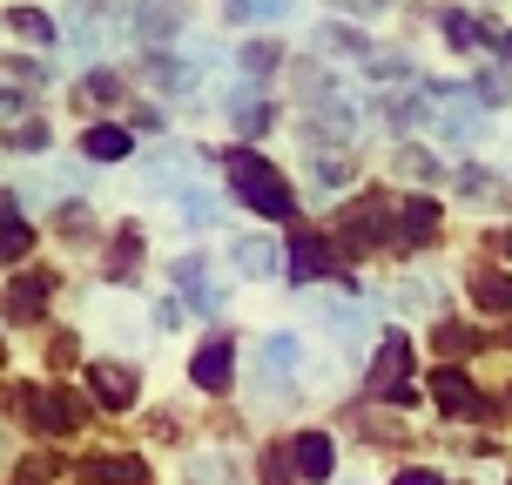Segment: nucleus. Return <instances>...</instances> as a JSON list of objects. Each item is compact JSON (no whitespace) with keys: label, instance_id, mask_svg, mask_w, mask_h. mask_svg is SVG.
<instances>
[{"label":"nucleus","instance_id":"obj_1","mask_svg":"<svg viewBox=\"0 0 512 485\" xmlns=\"http://www.w3.org/2000/svg\"><path fill=\"white\" fill-rule=\"evenodd\" d=\"M230 189L256 209V216H270V223H290V216H297V196H290V182H283L277 169L263 162V155H250V149H236V155H230Z\"/></svg>","mask_w":512,"mask_h":485},{"label":"nucleus","instance_id":"obj_2","mask_svg":"<svg viewBox=\"0 0 512 485\" xmlns=\"http://www.w3.org/2000/svg\"><path fill=\"white\" fill-rule=\"evenodd\" d=\"M21 411H27V425H34L41 438H68V432H81V418H88L68 384H27Z\"/></svg>","mask_w":512,"mask_h":485},{"label":"nucleus","instance_id":"obj_3","mask_svg":"<svg viewBox=\"0 0 512 485\" xmlns=\"http://www.w3.org/2000/svg\"><path fill=\"white\" fill-rule=\"evenodd\" d=\"M371 391H378L384 405H411V337L391 331L378 344V358H371Z\"/></svg>","mask_w":512,"mask_h":485},{"label":"nucleus","instance_id":"obj_4","mask_svg":"<svg viewBox=\"0 0 512 485\" xmlns=\"http://www.w3.org/2000/svg\"><path fill=\"white\" fill-rule=\"evenodd\" d=\"M432 398H438L445 418H479V411H486V398L472 391V378L452 371V364H438V371H432Z\"/></svg>","mask_w":512,"mask_h":485},{"label":"nucleus","instance_id":"obj_5","mask_svg":"<svg viewBox=\"0 0 512 485\" xmlns=\"http://www.w3.org/2000/svg\"><path fill=\"white\" fill-rule=\"evenodd\" d=\"M384 216H391V203H378V196H364V203H351L344 216H337V223H344L337 236H344L351 250H371V243H384V236H391V230H384Z\"/></svg>","mask_w":512,"mask_h":485},{"label":"nucleus","instance_id":"obj_6","mask_svg":"<svg viewBox=\"0 0 512 485\" xmlns=\"http://www.w3.org/2000/svg\"><path fill=\"white\" fill-rule=\"evenodd\" d=\"M48 297H54V277H48V270H21V277L7 283V317H21V324H27V317H41V304H48Z\"/></svg>","mask_w":512,"mask_h":485},{"label":"nucleus","instance_id":"obj_7","mask_svg":"<svg viewBox=\"0 0 512 485\" xmlns=\"http://www.w3.org/2000/svg\"><path fill=\"white\" fill-rule=\"evenodd\" d=\"M88 384H95V398H102L108 411L135 405V371H128V364H88Z\"/></svg>","mask_w":512,"mask_h":485},{"label":"nucleus","instance_id":"obj_8","mask_svg":"<svg viewBox=\"0 0 512 485\" xmlns=\"http://www.w3.org/2000/svg\"><path fill=\"white\" fill-rule=\"evenodd\" d=\"M290 465H297V479L324 485V479H331V438H324V432H297V445H290Z\"/></svg>","mask_w":512,"mask_h":485},{"label":"nucleus","instance_id":"obj_9","mask_svg":"<svg viewBox=\"0 0 512 485\" xmlns=\"http://www.w3.org/2000/svg\"><path fill=\"white\" fill-rule=\"evenodd\" d=\"M230 371H236L230 337H209L203 351H196V384H203V391H230Z\"/></svg>","mask_w":512,"mask_h":485},{"label":"nucleus","instance_id":"obj_10","mask_svg":"<svg viewBox=\"0 0 512 485\" xmlns=\"http://www.w3.org/2000/svg\"><path fill=\"white\" fill-rule=\"evenodd\" d=\"M290 277L297 283H310V277H337V263H331V250L317 243V236H290Z\"/></svg>","mask_w":512,"mask_h":485},{"label":"nucleus","instance_id":"obj_11","mask_svg":"<svg viewBox=\"0 0 512 485\" xmlns=\"http://www.w3.org/2000/svg\"><path fill=\"white\" fill-rule=\"evenodd\" d=\"M81 479L88 485H149V465L142 459H88Z\"/></svg>","mask_w":512,"mask_h":485},{"label":"nucleus","instance_id":"obj_12","mask_svg":"<svg viewBox=\"0 0 512 485\" xmlns=\"http://www.w3.org/2000/svg\"><path fill=\"white\" fill-rule=\"evenodd\" d=\"M438 108H445V115H438L445 135H472V128H479V108H472L465 88H438Z\"/></svg>","mask_w":512,"mask_h":485},{"label":"nucleus","instance_id":"obj_13","mask_svg":"<svg viewBox=\"0 0 512 485\" xmlns=\"http://www.w3.org/2000/svg\"><path fill=\"white\" fill-rule=\"evenodd\" d=\"M236 270H243V277H270V270H277L283 256H277V243H263V236H243V243H236Z\"/></svg>","mask_w":512,"mask_h":485},{"label":"nucleus","instance_id":"obj_14","mask_svg":"<svg viewBox=\"0 0 512 485\" xmlns=\"http://www.w3.org/2000/svg\"><path fill=\"white\" fill-rule=\"evenodd\" d=\"M398 216H405V230H398L405 243H432V236H438V203H425V196H411Z\"/></svg>","mask_w":512,"mask_h":485},{"label":"nucleus","instance_id":"obj_15","mask_svg":"<svg viewBox=\"0 0 512 485\" xmlns=\"http://www.w3.org/2000/svg\"><path fill=\"white\" fill-rule=\"evenodd\" d=\"M81 149L95 155V162H122L135 142H128V128H88V135H81Z\"/></svg>","mask_w":512,"mask_h":485},{"label":"nucleus","instance_id":"obj_16","mask_svg":"<svg viewBox=\"0 0 512 485\" xmlns=\"http://www.w3.org/2000/svg\"><path fill=\"white\" fill-rule=\"evenodd\" d=\"M351 128H358V122H351V108H344V102H324L317 115H310V135H324V142H351Z\"/></svg>","mask_w":512,"mask_h":485},{"label":"nucleus","instance_id":"obj_17","mask_svg":"<svg viewBox=\"0 0 512 485\" xmlns=\"http://www.w3.org/2000/svg\"><path fill=\"white\" fill-rule=\"evenodd\" d=\"M135 263H142V236L122 230V236H115V250H108V270H115V283H135Z\"/></svg>","mask_w":512,"mask_h":485},{"label":"nucleus","instance_id":"obj_18","mask_svg":"<svg viewBox=\"0 0 512 485\" xmlns=\"http://www.w3.org/2000/svg\"><path fill=\"white\" fill-rule=\"evenodd\" d=\"M7 21H14V34H21V41H34V48H48V41H54V21L41 14V7H14Z\"/></svg>","mask_w":512,"mask_h":485},{"label":"nucleus","instance_id":"obj_19","mask_svg":"<svg viewBox=\"0 0 512 485\" xmlns=\"http://www.w3.org/2000/svg\"><path fill=\"white\" fill-rule=\"evenodd\" d=\"M472 304L479 310H512V277H472Z\"/></svg>","mask_w":512,"mask_h":485},{"label":"nucleus","instance_id":"obj_20","mask_svg":"<svg viewBox=\"0 0 512 485\" xmlns=\"http://www.w3.org/2000/svg\"><path fill=\"white\" fill-rule=\"evenodd\" d=\"M149 81H155V88H189V81H196V68H189V61H176V54H149Z\"/></svg>","mask_w":512,"mask_h":485},{"label":"nucleus","instance_id":"obj_21","mask_svg":"<svg viewBox=\"0 0 512 485\" xmlns=\"http://www.w3.org/2000/svg\"><path fill=\"white\" fill-rule=\"evenodd\" d=\"M432 115V95H398V102H384V122L391 128H418Z\"/></svg>","mask_w":512,"mask_h":485},{"label":"nucleus","instance_id":"obj_22","mask_svg":"<svg viewBox=\"0 0 512 485\" xmlns=\"http://www.w3.org/2000/svg\"><path fill=\"white\" fill-rule=\"evenodd\" d=\"M223 14H230V21H283L290 0H223Z\"/></svg>","mask_w":512,"mask_h":485},{"label":"nucleus","instance_id":"obj_23","mask_svg":"<svg viewBox=\"0 0 512 485\" xmlns=\"http://www.w3.org/2000/svg\"><path fill=\"white\" fill-rule=\"evenodd\" d=\"M115 95H122V75H115V68H102V75H88V81H81V95H75V102H81V108H102V102H115Z\"/></svg>","mask_w":512,"mask_h":485},{"label":"nucleus","instance_id":"obj_24","mask_svg":"<svg viewBox=\"0 0 512 485\" xmlns=\"http://www.w3.org/2000/svg\"><path fill=\"white\" fill-rule=\"evenodd\" d=\"M54 230L68 236V243H81V236L95 230V216H88V209H81V203H61V209H54Z\"/></svg>","mask_w":512,"mask_h":485},{"label":"nucleus","instance_id":"obj_25","mask_svg":"<svg viewBox=\"0 0 512 485\" xmlns=\"http://www.w3.org/2000/svg\"><path fill=\"white\" fill-rule=\"evenodd\" d=\"M277 41H250V48H243V75H277Z\"/></svg>","mask_w":512,"mask_h":485},{"label":"nucleus","instance_id":"obj_26","mask_svg":"<svg viewBox=\"0 0 512 485\" xmlns=\"http://www.w3.org/2000/svg\"><path fill=\"white\" fill-rule=\"evenodd\" d=\"M54 472H61V459H54V452H41V459H27V465H14V485H48Z\"/></svg>","mask_w":512,"mask_h":485},{"label":"nucleus","instance_id":"obj_27","mask_svg":"<svg viewBox=\"0 0 512 485\" xmlns=\"http://www.w3.org/2000/svg\"><path fill=\"white\" fill-rule=\"evenodd\" d=\"M7 149H48V122H7Z\"/></svg>","mask_w":512,"mask_h":485},{"label":"nucleus","instance_id":"obj_28","mask_svg":"<svg viewBox=\"0 0 512 485\" xmlns=\"http://www.w3.org/2000/svg\"><path fill=\"white\" fill-rule=\"evenodd\" d=\"M0 81H21V88H41V81H48V68H41V61H14V54H7V61H0Z\"/></svg>","mask_w":512,"mask_h":485},{"label":"nucleus","instance_id":"obj_29","mask_svg":"<svg viewBox=\"0 0 512 485\" xmlns=\"http://www.w3.org/2000/svg\"><path fill=\"white\" fill-rule=\"evenodd\" d=\"M398 176H411V182H432L438 176V162L425 149H398Z\"/></svg>","mask_w":512,"mask_h":485},{"label":"nucleus","instance_id":"obj_30","mask_svg":"<svg viewBox=\"0 0 512 485\" xmlns=\"http://www.w3.org/2000/svg\"><path fill=\"white\" fill-rule=\"evenodd\" d=\"M263 364L270 371H290L297 364V337H263Z\"/></svg>","mask_w":512,"mask_h":485},{"label":"nucleus","instance_id":"obj_31","mask_svg":"<svg viewBox=\"0 0 512 485\" xmlns=\"http://www.w3.org/2000/svg\"><path fill=\"white\" fill-rule=\"evenodd\" d=\"M135 27H142L149 41H162V34L176 27V7H142V14H135Z\"/></svg>","mask_w":512,"mask_h":485},{"label":"nucleus","instance_id":"obj_32","mask_svg":"<svg viewBox=\"0 0 512 485\" xmlns=\"http://www.w3.org/2000/svg\"><path fill=\"white\" fill-rule=\"evenodd\" d=\"M317 41H324V48H337V54H364V61H371V48H364V34H351V27H324Z\"/></svg>","mask_w":512,"mask_h":485},{"label":"nucleus","instance_id":"obj_33","mask_svg":"<svg viewBox=\"0 0 512 485\" xmlns=\"http://www.w3.org/2000/svg\"><path fill=\"white\" fill-rule=\"evenodd\" d=\"M27 243H34V230H27L21 216H14V223H0V263H7V256H21Z\"/></svg>","mask_w":512,"mask_h":485},{"label":"nucleus","instance_id":"obj_34","mask_svg":"<svg viewBox=\"0 0 512 485\" xmlns=\"http://www.w3.org/2000/svg\"><path fill=\"white\" fill-rule=\"evenodd\" d=\"M506 95H512L506 75H499V68H479V102H486V108H506Z\"/></svg>","mask_w":512,"mask_h":485},{"label":"nucleus","instance_id":"obj_35","mask_svg":"<svg viewBox=\"0 0 512 485\" xmlns=\"http://www.w3.org/2000/svg\"><path fill=\"white\" fill-rule=\"evenodd\" d=\"M317 182H324V189H344V182H351V162H344V155H317Z\"/></svg>","mask_w":512,"mask_h":485},{"label":"nucleus","instance_id":"obj_36","mask_svg":"<svg viewBox=\"0 0 512 485\" xmlns=\"http://www.w3.org/2000/svg\"><path fill=\"white\" fill-rule=\"evenodd\" d=\"M270 115H277V108H263V102H243V108H236V128H243V135H263V128H270Z\"/></svg>","mask_w":512,"mask_h":485},{"label":"nucleus","instance_id":"obj_37","mask_svg":"<svg viewBox=\"0 0 512 485\" xmlns=\"http://www.w3.org/2000/svg\"><path fill=\"white\" fill-rule=\"evenodd\" d=\"M465 344H472V331H465V324H438V351H445V358H459Z\"/></svg>","mask_w":512,"mask_h":485},{"label":"nucleus","instance_id":"obj_38","mask_svg":"<svg viewBox=\"0 0 512 485\" xmlns=\"http://www.w3.org/2000/svg\"><path fill=\"white\" fill-rule=\"evenodd\" d=\"M263 479H270V485H290V479H297V465H283V452H263Z\"/></svg>","mask_w":512,"mask_h":485},{"label":"nucleus","instance_id":"obj_39","mask_svg":"<svg viewBox=\"0 0 512 485\" xmlns=\"http://www.w3.org/2000/svg\"><path fill=\"white\" fill-rule=\"evenodd\" d=\"M182 216H189V223L203 230V223H209V196H182Z\"/></svg>","mask_w":512,"mask_h":485},{"label":"nucleus","instance_id":"obj_40","mask_svg":"<svg viewBox=\"0 0 512 485\" xmlns=\"http://www.w3.org/2000/svg\"><path fill=\"white\" fill-rule=\"evenodd\" d=\"M344 14H358V21H371V14H384V0H337Z\"/></svg>","mask_w":512,"mask_h":485},{"label":"nucleus","instance_id":"obj_41","mask_svg":"<svg viewBox=\"0 0 512 485\" xmlns=\"http://www.w3.org/2000/svg\"><path fill=\"white\" fill-rule=\"evenodd\" d=\"M398 485H445L438 472H398Z\"/></svg>","mask_w":512,"mask_h":485},{"label":"nucleus","instance_id":"obj_42","mask_svg":"<svg viewBox=\"0 0 512 485\" xmlns=\"http://www.w3.org/2000/svg\"><path fill=\"white\" fill-rule=\"evenodd\" d=\"M0 223H14V196H0Z\"/></svg>","mask_w":512,"mask_h":485},{"label":"nucleus","instance_id":"obj_43","mask_svg":"<svg viewBox=\"0 0 512 485\" xmlns=\"http://www.w3.org/2000/svg\"><path fill=\"white\" fill-rule=\"evenodd\" d=\"M499 250H506V256H512V230H499Z\"/></svg>","mask_w":512,"mask_h":485},{"label":"nucleus","instance_id":"obj_44","mask_svg":"<svg viewBox=\"0 0 512 485\" xmlns=\"http://www.w3.org/2000/svg\"><path fill=\"white\" fill-rule=\"evenodd\" d=\"M0 358H7V344H0Z\"/></svg>","mask_w":512,"mask_h":485}]
</instances>
